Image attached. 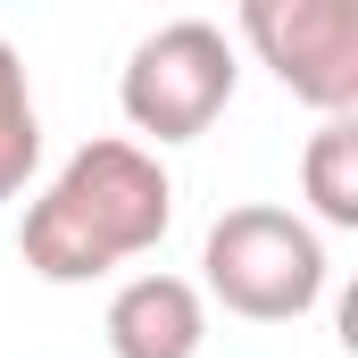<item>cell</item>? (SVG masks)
<instances>
[{"instance_id":"cell-7","label":"cell","mask_w":358,"mask_h":358,"mask_svg":"<svg viewBox=\"0 0 358 358\" xmlns=\"http://www.w3.org/2000/svg\"><path fill=\"white\" fill-rule=\"evenodd\" d=\"M42 167V108L25 84V59L0 42V200H17Z\"/></svg>"},{"instance_id":"cell-3","label":"cell","mask_w":358,"mask_h":358,"mask_svg":"<svg viewBox=\"0 0 358 358\" xmlns=\"http://www.w3.org/2000/svg\"><path fill=\"white\" fill-rule=\"evenodd\" d=\"M234 84H242V50L225 25L208 17H167L159 34L134 42L125 76H117V108L134 134H150L159 150L167 142H200L225 108H234ZM142 142V150H150Z\"/></svg>"},{"instance_id":"cell-5","label":"cell","mask_w":358,"mask_h":358,"mask_svg":"<svg viewBox=\"0 0 358 358\" xmlns=\"http://www.w3.org/2000/svg\"><path fill=\"white\" fill-rule=\"evenodd\" d=\"M108 358H200L208 342V300L183 275H125L108 292Z\"/></svg>"},{"instance_id":"cell-6","label":"cell","mask_w":358,"mask_h":358,"mask_svg":"<svg viewBox=\"0 0 358 358\" xmlns=\"http://www.w3.org/2000/svg\"><path fill=\"white\" fill-rule=\"evenodd\" d=\"M300 200L317 208V225H358V117H325L300 150Z\"/></svg>"},{"instance_id":"cell-4","label":"cell","mask_w":358,"mask_h":358,"mask_svg":"<svg viewBox=\"0 0 358 358\" xmlns=\"http://www.w3.org/2000/svg\"><path fill=\"white\" fill-rule=\"evenodd\" d=\"M242 42L317 117L358 108V0H242Z\"/></svg>"},{"instance_id":"cell-1","label":"cell","mask_w":358,"mask_h":358,"mask_svg":"<svg viewBox=\"0 0 358 358\" xmlns=\"http://www.w3.org/2000/svg\"><path fill=\"white\" fill-rule=\"evenodd\" d=\"M167 225H176V176L159 167V150H142L134 134H100L25 208L17 250L42 283H100L125 259L159 250Z\"/></svg>"},{"instance_id":"cell-2","label":"cell","mask_w":358,"mask_h":358,"mask_svg":"<svg viewBox=\"0 0 358 358\" xmlns=\"http://www.w3.org/2000/svg\"><path fill=\"white\" fill-rule=\"evenodd\" d=\"M200 292L225 317L292 325V317H308L325 300V242H317L308 217H292L275 200H242L200 242Z\"/></svg>"}]
</instances>
